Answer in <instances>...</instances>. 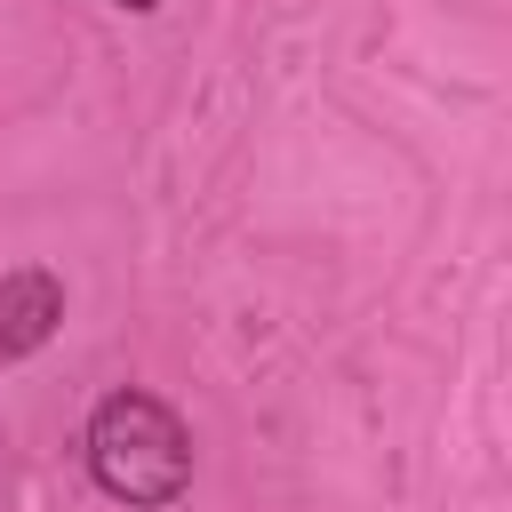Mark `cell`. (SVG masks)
Here are the masks:
<instances>
[{"instance_id": "obj_3", "label": "cell", "mask_w": 512, "mask_h": 512, "mask_svg": "<svg viewBox=\"0 0 512 512\" xmlns=\"http://www.w3.org/2000/svg\"><path fill=\"white\" fill-rule=\"evenodd\" d=\"M112 8H136V16H144V8H160V0H112Z\"/></svg>"}, {"instance_id": "obj_1", "label": "cell", "mask_w": 512, "mask_h": 512, "mask_svg": "<svg viewBox=\"0 0 512 512\" xmlns=\"http://www.w3.org/2000/svg\"><path fill=\"white\" fill-rule=\"evenodd\" d=\"M88 472H96L104 496H120L136 512H160V504H176L192 488V432H184V416L168 400L120 384L88 416Z\"/></svg>"}, {"instance_id": "obj_2", "label": "cell", "mask_w": 512, "mask_h": 512, "mask_svg": "<svg viewBox=\"0 0 512 512\" xmlns=\"http://www.w3.org/2000/svg\"><path fill=\"white\" fill-rule=\"evenodd\" d=\"M56 328H64V280H56V272H40V264L0 272V360L40 352Z\"/></svg>"}]
</instances>
